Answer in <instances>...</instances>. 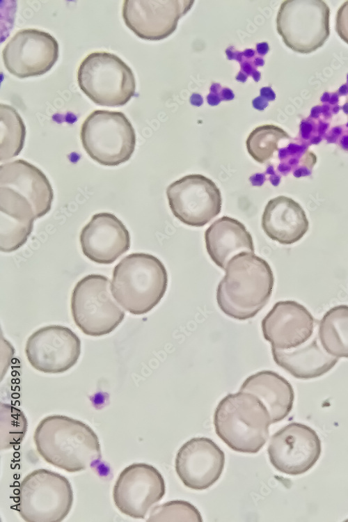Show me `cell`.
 <instances>
[{
	"label": "cell",
	"mask_w": 348,
	"mask_h": 522,
	"mask_svg": "<svg viewBox=\"0 0 348 522\" xmlns=\"http://www.w3.org/2000/svg\"><path fill=\"white\" fill-rule=\"evenodd\" d=\"M335 29L341 39L348 44V1L338 10Z\"/></svg>",
	"instance_id": "obj_30"
},
{
	"label": "cell",
	"mask_w": 348,
	"mask_h": 522,
	"mask_svg": "<svg viewBox=\"0 0 348 522\" xmlns=\"http://www.w3.org/2000/svg\"><path fill=\"white\" fill-rule=\"evenodd\" d=\"M29 201L17 191L0 187V250L10 253L22 247L36 219Z\"/></svg>",
	"instance_id": "obj_20"
},
{
	"label": "cell",
	"mask_w": 348,
	"mask_h": 522,
	"mask_svg": "<svg viewBox=\"0 0 348 522\" xmlns=\"http://www.w3.org/2000/svg\"><path fill=\"white\" fill-rule=\"evenodd\" d=\"M239 391L257 396L266 406L271 423L285 418L293 408L294 393L284 377L271 370H262L249 376Z\"/></svg>",
	"instance_id": "obj_24"
},
{
	"label": "cell",
	"mask_w": 348,
	"mask_h": 522,
	"mask_svg": "<svg viewBox=\"0 0 348 522\" xmlns=\"http://www.w3.org/2000/svg\"><path fill=\"white\" fill-rule=\"evenodd\" d=\"M173 215L184 224L202 227L221 210L220 189L209 178L191 174L171 183L166 189Z\"/></svg>",
	"instance_id": "obj_10"
},
{
	"label": "cell",
	"mask_w": 348,
	"mask_h": 522,
	"mask_svg": "<svg viewBox=\"0 0 348 522\" xmlns=\"http://www.w3.org/2000/svg\"><path fill=\"white\" fill-rule=\"evenodd\" d=\"M33 441L40 456L68 473L83 471L99 462V438L84 422L63 415H51L37 425Z\"/></svg>",
	"instance_id": "obj_1"
},
{
	"label": "cell",
	"mask_w": 348,
	"mask_h": 522,
	"mask_svg": "<svg viewBox=\"0 0 348 522\" xmlns=\"http://www.w3.org/2000/svg\"><path fill=\"white\" fill-rule=\"evenodd\" d=\"M175 470L184 485L193 490H205L221 477L225 464L223 450L205 437L190 439L179 449Z\"/></svg>",
	"instance_id": "obj_16"
},
{
	"label": "cell",
	"mask_w": 348,
	"mask_h": 522,
	"mask_svg": "<svg viewBox=\"0 0 348 522\" xmlns=\"http://www.w3.org/2000/svg\"><path fill=\"white\" fill-rule=\"evenodd\" d=\"M165 493L164 477L155 466L134 463L118 475L112 494L114 504L122 514L142 519Z\"/></svg>",
	"instance_id": "obj_11"
},
{
	"label": "cell",
	"mask_w": 348,
	"mask_h": 522,
	"mask_svg": "<svg viewBox=\"0 0 348 522\" xmlns=\"http://www.w3.org/2000/svg\"><path fill=\"white\" fill-rule=\"evenodd\" d=\"M267 452L271 464L277 470L290 475H301L319 459L321 441L310 427L294 422L271 436Z\"/></svg>",
	"instance_id": "obj_13"
},
{
	"label": "cell",
	"mask_w": 348,
	"mask_h": 522,
	"mask_svg": "<svg viewBox=\"0 0 348 522\" xmlns=\"http://www.w3.org/2000/svg\"><path fill=\"white\" fill-rule=\"evenodd\" d=\"M77 83L90 100L103 106L125 105L136 90L132 69L116 54L106 52H93L83 59Z\"/></svg>",
	"instance_id": "obj_5"
},
{
	"label": "cell",
	"mask_w": 348,
	"mask_h": 522,
	"mask_svg": "<svg viewBox=\"0 0 348 522\" xmlns=\"http://www.w3.org/2000/svg\"><path fill=\"white\" fill-rule=\"evenodd\" d=\"M111 290L109 279L100 274H89L75 285L71 295V313L75 324L84 334L102 336L122 322L125 312Z\"/></svg>",
	"instance_id": "obj_8"
},
{
	"label": "cell",
	"mask_w": 348,
	"mask_h": 522,
	"mask_svg": "<svg viewBox=\"0 0 348 522\" xmlns=\"http://www.w3.org/2000/svg\"><path fill=\"white\" fill-rule=\"evenodd\" d=\"M0 160L17 157L23 149L26 137L24 122L13 106L0 105Z\"/></svg>",
	"instance_id": "obj_26"
},
{
	"label": "cell",
	"mask_w": 348,
	"mask_h": 522,
	"mask_svg": "<svg viewBox=\"0 0 348 522\" xmlns=\"http://www.w3.org/2000/svg\"><path fill=\"white\" fill-rule=\"evenodd\" d=\"M261 328L264 338L272 349L288 350L312 337L315 319L301 303L292 300L280 301L262 319Z\"/></svg>",
	"instance_id": "obj_17"
},
{
	"label": "cell",
	"mask_w": 348,
	"mask_h": 522,
	"mask_svg": "<svg viewBox=\"0 0 348 522\" xmlns=\"http://www.w3.org/2000/svg\"><path fill=\"white\" fill-rule=\"evenodd\" d=\"M193 3L187 0H125L122 16L125 25L139 38L160 40L176 30L179 19Z\"/></svg>",
	"instance_id": "obj_15"
},
{
	"label": "cell",
	"mask_w": 348,
	"mask_h": 522,
	"mask_svg": "<svg viewBox=\"0 0 348 522\" xmlns=\"http://www.w3.org/2000/svg\"><path fill=\"white\" fill-rule=\"evenodd\" d=\"M79 242L84 255L101 264H112L130 247L126 226L109 212L94 214L82 228Z\"/></svg>",
	"instance_id": "obj_18"
},
{
	"label": "cell",
	"mask_w": 348,
	"mask_h": 522,
	"mask_svg": "<svg viewBox=\"0 0 348 522\" xmlns=\"http://www.w3.org/2000/svg\"><path fill=\"white\" fill-rule=\"evenodd\" d=\"M329 8L322 0L284 1L277 14V31L289 48L309 54L329 38Z\"/></svg>",
	"instance_id": "obj_9"
},
{
	"label": "cell",
	"mask_w": 348,
	"mask_h": 522,
	"mask_svg": "<svg viewBox=\"0 0 348 522\" xmlns=\"http://www.w3.org/2000/svg\"><path fill=\"white\" fill-rule=\"evenodd\" d=\"M262 228L270 239L287 245L299 241L305 235L309 221L297 202L279 196L267 203L262 216Z\"/></svg>",
	"instance_id": "obj_21"
},
{
	"label": "cell",
	"mask_w": 348,
	"mask_h": 522,
	"mask_svg": "<svg viewBox=\"0 0 348 522\" xmlns=\"http://www.w3.org/2000/svg\"><path fill=\"white\" fill-rule=\"evenodd\" d=\"M58 54V43L51 34L35 29H24L7 42L2 58L6 70L23 79L49 71L57 61Z\"/></svg>",
	"instance_id": "obj_12"
},
{
	"label": "cell",
	"mask_w": 348,
	"mask_h": 522,
	"mask_svg": "<svg viewBox=\"0 0 348 522\" xmlns=\"http://www.w3.org/2000/svg\"><path fill=\"white\" fill-rule=\"evenodd\" d=\"M25 354L35 370L48 374L63 373L77 363L81 340L70 328L49 325L29 337Z\"/></svg>",
	"instance_id": "obj_14"
},
{
	"label": "cell",
	"mask_w": 348,
	"mask_h": 522,
	"mask_svg": "<svg viewBox=\"0 0 348 522\" xmlns=\"http://www.w3.org/2000/svg\"><path fill=\"white\" fill-rule=\"evenodd\" d=\"M274 362L296 379L317 378L329 372L338 358L328 354L316 335L306 342L288 350L271 348Z\"/></svg>",
	"instance_id": "obj_23"
},
{
	"label": "cell",
	"mask_w": 348,
	"mask_h": 522,
	"mask_svg": "<svg viewBox=\"0 0 348 522\" xmlns=\"http://www.w3.org/2000/svg\"><path fill=\"white\" fill-rule=\"evenodd\" d=\"M168 274L157 257L133 253L123 258L113 270L111 292L118 303L132 315H144L164 297Z\"/></svg>",
	"instance_id": "obj_3"
},
{
	"label": "cell",
	"mask_w": 348,
	"mask_h": 522,
	"mask_svg": "<svg viewBox=\"0 0 348 522\" xmlns=\"http://www.w3.org/2000/svg\"><path fill=\"white\" fill-rule=\"evenodd\" d=\"M0 184L24 196L37 219L50 211L54 199L52 185L45 173L27 161L17 159L1 164Z\"/></svg>",
	"instance_id": "obj_19"
},
{
	"label": "cell",
	"mask_w": 348,
	"mask_h": 522,
	"mask_svg": "<svg viewBox=\"0 0 348 522\" xmlns=\"http://www.w3.org/2000/svg\"><path fill=\"white\" fill-rule=\"evenodd\" d=\"M27 420L22 410L8 404H0V450L19 445L27 431Z\"/></svg>",
	"instance_id": "obj_28"
},
{
	"label": "cell",
	"mask_w": 348,
	"mask_h": 522,
	"mask_svg": "<svg viewBox=\"0 0 348 522\" xmlns=\"http://www.w3.org/2000/svg\"><path fill=\"white\" fill-rule=\"evenodd\" d=\"M147 521H203L198 509L184 500H172L153 507Z\"/></svg>",
	"instance_id": "obj_29"
},
{
	"label": "cell",
	"mask_w": 348,
	"mask_h": 522,
	"mask_svg": "<svg viewBox=\"0 0 348 522\" xmlns=\"http://www.w3.org/2000/svg\"><path fill=\"white\" fill-rule=\"evenodd\" d=\"M282 128L274 125H264L254 129L247 137V151L257 162L264 164L269 161L278 150L281 139H290Z\"/></svg>",
	"instance_id": "obj_27"
},
{
	"label": "cell",
	"mask_w": 348,
	"mask_h": 522,
	"mask_svg": "<svg viewBox=\"0 0 348 522\" xmlns=\"http://www.w3.org/2000/svg\"><path fill=\"white\" fill-rule=\"evenodd\" d=\"M206 249L212 260L225 270L228 262L241 253H254L253 238L245 226L223 216L205 232Z\"/></svg>",
	"instance_id": "obj_22"
},
{
	"label": "cell",
	"mask_w": 348,
	"mask_h": 522,
	"mask_svg": "<svg viewBox=\"0 0 348 522\" xmlns=\"http://www.w3.org/2000/svg\"><path fill=\"white\" fill-rule=\"evenodd\" d=\"M216 289V301L227 316L240 321L255 317L268 303L274 285L269 263L254 253L234 256Z\"/></svg>",
	"instance_id": "obj_2"
},
{
	"label": "cell",
	"mask_w": 348,
	"mask_h": 522,
	"mask_svg": "<svg viewBox=\"0 0 348 522\" xmlns=\"http://www.w3.org/2000/svg\"><path fill=\"white\" fill-rule=\"evenodd\" d=\"M270 415L253 394L230 393L218 404L214 425L218 436L232 450L256 453L269 438Z\"/></svg>",
	"instance_id": "obj_4"
},
{
	"label": "cell",
	"mask_w": 348,
	"mask_h": 522,
	"mask_svg": "<svg viewBox=\"0 0 348 522\" xmlns=\"http://www.w3.org/2000/svg\"><path fill=\"white\" fill-rule=\"evenodd\" d=\"M73 499L70 482L65 476L40 468L22 480L17 509L26 522H60L70 513Z\"/></svg>",
	"instance_id": "obj_7"
},
{
	"label": "cell",
	"mask_w": 348,
	"mask_h": 522,
	"mask_svg": "<svg viewBox=\"0 0 348 522\" xmlns=\"http://www.w3.org/2000/svg\"><path fill=\"white\" fill-rule=\"evenodd\" d=\"M318 338L323 349L337 358H348V306L329 309L319 322Z\"/></svg>",
	"instance_id": "obj_25"
},
{
	"label": "cell",
	"mask_w": 348,
	"mask_h": 522,
	"mask_svg": "<svg viewBox=\"0 0 348 522\" xmlns=\"http://www.w3.org/2000/svg\"><path fill=\"white\" fill-rule=\"evenodd\" d=\"M80 138L88 155L106 166L127 161L136 146L134 129L119 111L95 110L90 113L82 123Z\"/></svg>",
	"instance_id": "obj_6"
}]
</instances>
